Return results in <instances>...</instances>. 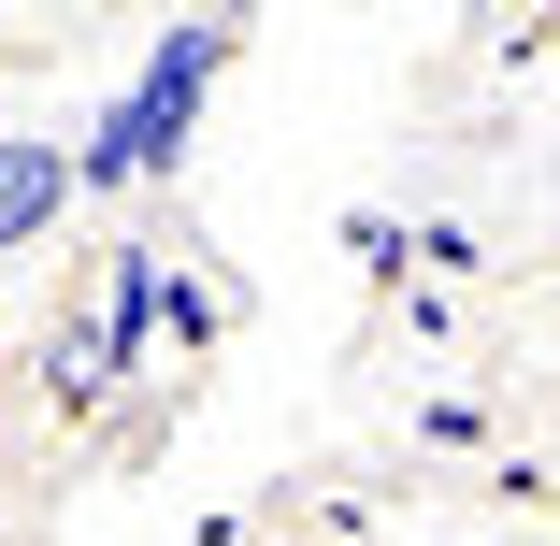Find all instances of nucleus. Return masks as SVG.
Here are the masks:
<instances>
[{
    "mask_svg": "<svg viewBox=\"0 0 560 546\" xmlns=\"http://www.w3.org/2000/svg\"><path fill=\"white\" fill-rule=\"evenodd\" d=\"M346 245H360V274H374V288H388V274L417 259V231H388V216H360V231H346Z\"/></svg>",
    "mask_w": 560,
    "mask_h": 546,
    "instance_id": "3",
    "label": "nucleus"
},
{
    "mask_svg": "<svg viewBox=\"0 0 560 546\" xmlns=\"http://www.w3.org/2000/svg\"><path fill=\"white\" fill-rule=\"evenodd\" d=\"M215 72H231V30H215V15H173V30H159V58L116 86V116L72 144V187L173 173V159H187V116H201V86H215Z\"/></svg>",
    "mask_w": 560,
    "mask_h": 546,
    "instance_id": "1",
    "label": "nucleus"
},
{
    "mask_svg": "<svg viewBox=\"0 0 560 546\" xmlns=\"http://www.w3.org/2000/svg\"><path fill=\"white\" fill-rule=\"evenodd\" d=\"M58 201H72V144L0 130V259H15V245H44V231H58Z\"/></svg>",
    "mask_w": 560,
    "mask_h": 546,
    "instance_id": "2",
    "label": "nucleus"
}]
</instances>
